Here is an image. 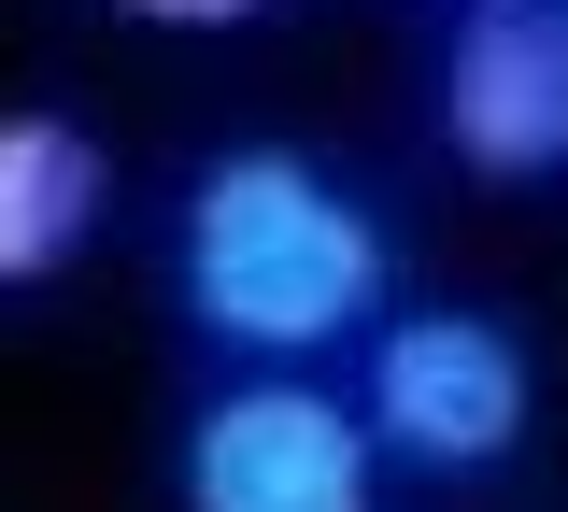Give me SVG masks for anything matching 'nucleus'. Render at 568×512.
Wrapping results in <instances>:
<instances>
[{"mask_svg": "<svg viewBox=\"0 0 568 512\" xmlns=\"http://www.w3.org/2000/svg\"><path fill=\"white\" fill-rule=\"evenodd\" d=\"M171 285L227 357H327V342H355L384 313V228L298 143H227L185 185Z\"/></svg>", "mask_w": 568, "mask_h": 512, "instance_id": "nucleus-1", "label": "nucleus"}, {"mask_svg": "<svg viewBox=\"0 0 568 512\" xmlns=\"http://www.w3.org/2000/svg\"><path fill=\"white\" fill-rule=\"evenodd\" d=\"M185 512H384V441L355 399L298 384V370H256L185 413V470H171Z\"/></svg>", "mask_w": 568, "mask_h": 512, "instance_id": "nucleus-2", "label": "nucleus"}, {"mask_svg": "<svg viewBox=\"0 0 568 512\" xmlns=\"http://www.w3.org/2000/svg\"><path fill=\"white\" fill-rule=\"evenodd\" d=\"M540 413V370L497 313H398L369 328V441L413 470H497Z\"/></svg>", "mask_w": 568, "mask_h": 512, "instance_id": "nucleus-3", "label": "nucleus"}, {"mask_svg": "<svg viewBox=\"0 0 568 512\" xmlns=\"http://www.w3.org/2000/svg\"><path fill=\"white\" fill-rule=\"evenodd\" d=\"M440 143L497 185L568 171V14L555 0H469L440 43Z\"/></svg>", "mask_w": 568, "mask_h": 512, "instance_id": "nucleus-4", "label": "nucleus"}, {"mask_svg": "<svg viewBox=\"0 0 568 512\" xmlns=\"http://www.w3.org/2000/svg\"><path fill=\"white\" fill-rule=\"evenodd\" d=\"M114 200V157L71 114H0V285H43L85 257V228Z\"/></svg>", "mask_w": 568, "mask_h": 512, "instance_id": "nucleus-5", "label": "nucleus"}, {"mask_svg": "<svg viewBox=\"0 0 568 512\" xmlns=\"http://www.w3.org/2000/svg\"><path fill=\"white\" fill-rule=\"evenodd\" d=\"M114 14H142V29H242V14H271V0H114Z\"/></svg>", "mask_w": 568, "mask_h": 512, "instance_id": "nucleus-6", "label": "nucleus"}, {"mask_svg": "<svg viewBox=\"0 0 568 512\" xmlns=\"http://www.w3.org/2000/svg\"><path fill=\"white\" fill-rule=\"evenodd\" d=\"M455 14H469V0H455Z\"/></svg>", "mask_w": 568, "mask_h": 512, "instance_id": "nucleus-7", "label": "nucleus"}]
</instances>
